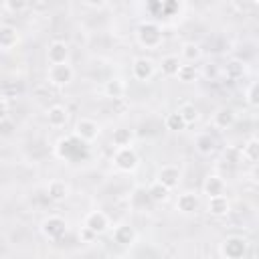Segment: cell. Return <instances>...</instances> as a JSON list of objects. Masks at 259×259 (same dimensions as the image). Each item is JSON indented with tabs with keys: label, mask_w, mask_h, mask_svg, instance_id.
I'll return each mask as SVG.
<instances>
[{
	"label": "cell",
	"mask_w": 259,
	"mask_h": 259,
	"mask_svg": "<svg viewBox=\"0 0 259 259\" xmlns=\"http://www.w3.org/2000/svg\"><path fill=\"white\" fill-rule=\"evenodd\" d=\"M136 40L142 49H160L164 42V32L156 22H142L136 30Z\"/></svg>",
	"instance_id": "obj_1"
},
{
	"label": "cell",
	"mask_w": 259,
	"mask_h": 259,
	"mask_svg": "<svg viewBox=\"0 0 259 259\" xmlns=\"http://www.w3.org/2000/svg\"><path fill=\"white\" fill-rule=\"evenodd\" d=\"M111 162H113L115 170L125 172V174H132V172H136L138 166H140V156H138V152L134 150V146H121V148H115V150H113Z\"/></svg>",
	"instance_id": "obj_2"
},
{
	"label": "cell",
	"mask_w": 259,
	"mask_h": 259,
	"mask_svg": "<svg viewBox=\"0 0 259 259\" xmlns=\"http://www.w3.org/2000/svg\"><path fill=\"white\" fill-rule=\"evenodd\" d=\"M249 251V241L241 235H231L219 245V255L225 259H243Z\"/></svg>",
	"instance_id": "obj_3"
},
{
	"label": "cell",
	"mask_w": 259,
	"mask_h": 259,
	"mask_svg": "<svg viewBox=\"0 0 259 259\" xmlns=\"http://www.w3.org/2000/svg\"><path fill=\"white\" fill-rule=\"evenodd\" d=\"M40 233L47 241L57 243L67 235V221L61 214H49L40 223Z\"/></svg>",
	"instance_id": "obj_4"
},
{
	"label": "cell",
	"mask_w": 259,
	"mask_h": 259,
	"mask_svg": "<svg viewBox=\"0 0 259 259\" xmlns=\"http://www.w3.org/2000/svg\"><path fill=\"white\" fill-rule=\"evenodd\" d=\"M73 77H75V71H73V67H71L69 61L67 63H53L47 69V81H49V85L59 87V89L61 87H67L73 81Z\"/></svg>",
	"instance_id": "obj_5"
},
{
	"label": "cell",
	"mask_w": 259,
	"mask_h": 259,
	"mask_svg": "<svg viewBox=\"0 0 259 259\" xmlns=\"http://www.w3.org/2000/svg\"><path fill=\"white\" fill-rule=\"evenodd\" d=\"M99 134H101V127H99V123H97L95 119H91V117H79V119L75 121L73 136H75L79 142H83V144H93V142L99 138Z\"/></svg>",
	"instance_id": "obj_6"
},
{
	"label": "cell",
	"mask_w": 259,
	"mask_h": 259,
	"mask_svg": "<svg viewBox=\"0 0 259 259\" xmlns=\"http://www.w3.org/2000/svg\"><path fill=\"white\" fill-rule=\"evenodd\" d=\"M156 75V63L150 57H136L132 61V77L140 83H148L152 81V77Z\"/></svg>",
	"instance_id": "obj_7"
},
{
	"label": "cell",
	"mask_w": 259,
	"mask_h": 259,
	"mask_svg": "<svg viewBox=\"0 0 259 259\" xmlns=\"http://www.w3.org/2000/svg\"><path fill=\"white\" fill-rule=\"evenodd\" d=\"M174 206H176V210L180 214H186V217L196 214L200 210V194L194 192V190H184V192L178 194Z\"/></svg>",
	"instance_id": "obj_8"
},
{
	"label": "cell",
	"mask_w": 259,
	"mask_h": 259,
	"mask_svg": "<svg viewBox=\"0 0 259 259\" xmlns=\"http://www.w3.org/2000/svg\"><path fill=\"white\" fill-rule=\"evenodd\" d=\"M83 227L89 229V231L97 237V235H103V233L111 227V223H109V217H107L103 210H89V212L83 217Z\"/></svg>",
	"instance_id": "obj_9"
},
{
	"label": "cell",
	"mask_w": 259,
	"mask_h": 259,
	"mask_svg": "<svg viewBox=\"0 0 259 259\" xmlns=\"http://www.w3.org/2000/svg\"><path fill=\"white\" fill-rule=\"evenodd\" d=\"M237 121V113L233 107H227V105H221L214 109V113L210 115V125L214 130H229L233 123Z\"/></svg>",
	"instance_id": "obj_10"
},
{
	"label": "cell",
	"mask_w": 259,
	"mask_h": 259,
	"mask_svg": "<svg viewBox=\"0 0 259 259\" xmlns=\"http://www.w3.org/2000/svg\"><path fill=\"white\" fill-rule=\"evenodd\" d=\"M136 239H138V233H136V229L130 223L113 225V231H111V241L113 243H117L121 247H130V245L136 243Z\"/></svg>",
	"instance_id": "obj_11"
},
{
	"label": "cell",
	"mask_w": 259,
	"mask_h": 259,
	"mask_svg": "<svg viewBox=\"0 0 259 259\" xmlns=\"http://www.w3.org/2000/svg\"><path fill=\"white\" fill-rule=\"evenodd\" d=\"M69 57H71V47L65 40H53L47 47V61H49V65H53V63H67Z\"/></svg>",
	"instance_id": "obj_12"
},
{
	"label": "cell",
	"mask_w": 259,
	"mask_h": 259,
	"mask_svg": "<svg viewBox=\"0 0 259 259\" xmlns=\"http://www.w3.org/2000/svg\"><path fill=\"white\" fill-rule=\"evenodd\" d=\"M45 119H47L49 127L61 130V127H65L67 121H69V109H67L65 105H61V103H55V105H51V107L47 109Z\"/></svg>",
	"instance_id": "obj_13"
},
{
	"label": "cell",
	"mask_w": 259,
	"mask_h": 259,
	"mask_svg": "<svg viewBox=\"0 0 259 259\" xmlns=\"http://www.w3.org/2000/svg\"><path fill=\"white\" fill-rule=\"evenodd\" d=\"M180 176H182V172H180L178 166H174V164H164V166L158 170L156 180H158L160 184H164L166 188L174 190V188L178 186V182H180Z\"/></svg>",
	"instance_id": "obj_14"
},
{
	"label": "cell",
	"mask_w": 259,
	"mask_h": 259,
	"mask_svg": "<svg viewBox=\"0 0 259 259\" xmlns=\"http://www.w3.org/2000/svg\"><path fill=\"white\" fill-rule=\"evenodd\" d=\"M202 192L206 194V198H208V196H217V194H227V180H225L221 174L212 172V174H208V176L204 178V182H202Z\"/></svg>",
	"instance_id": "obj_15"
},
{
	"label": "cell",
	"mask_w": 259,
	"mask_h": 259,
	"mask_svg": "<svg viewBox=\"0 0 259 259\" xmlns=\"http://www.w3.org/2000/svg\"><path fill=\"white\" fill-rule=\"evenodd\" d=\"M125 93H127V83H125L123 77H111L103 85V95L109 97V99H113V101L115 99H123Z\"/></svg>",
	"instance_id": "obj_16"
},
{
	"label": "cell",
	"mask_w": 259,
	"mask_h": 259,
	"mask_svg": "<svg viewBox=\"0 0 259 259\" xmlns=\"http://www.w3.org/2000/svg\"><path fill=\"white\" fill-rule=\"evenodd\" d=\"M20 42V32L12 24H0V51H12Z\"/></svg>",
	"instance_id": "obj_17"
},
{
	"label": "cell",
	"mask_w": 259,
	"mask_h": 259,
	"mask_svg": "<svg viewBox=\"0 0 259 259\" xmlns=\"http://www.w3.org/2000/svg\"><path fill=\"white\" fill-rule=\"evenodd\" d=\"M231 210V200L227 198V194H217V196H208L206 202V212L210 217H225Z\"/></svg>",
	"instance_id": "obj_18"
},
{
	"label": "cell",
	"mask_w": 259,
	"mask_h": 259,
	"mask_svg": "<svg viewBox=\"0 0 259 259\" xmlns=\"http://www.w3.org/2000/svg\"><path fill=\"white\" fill-rule=\"evenodd\" d=\"M217 148V140L212 138L210 132H198L194 136V150L200 154V156H210Z\"/></svg>",
	"instance_id": "obj_19"
},
{
	"label": "cell",
	"mask_w": 259,
	"mask_h": 259,
	"mask_svg": "<svg viewBox=\"0 0 259 259\" xmlns=\"http://www.w3.org/2000/svg\"><path fill=\"white\" fill-rule=\"evenodd\" d=\"M69 192H71V186H69L65 180H61V178H53V180H49V184H47V194H49V198L55 200V202L65 200V198L69 196Z\"/></svg>",
	"instance_id": "obj_20"
},
{
	"label": "cell",
	"mask_w": 259,
	"mask_h": 259,
	"mask_svg": "<svg viewBox=\"0 0 259 259\" xmlns=\"http://www.w3.org/2000/svg\"><path fill=\"white\" fill-rule=\"evenodd\" d=\"M202 57V49L194 40H186L180 45V61L182 63H196Z\"/></svg>",
	"instance_id": "obj_21"
},
{
	"label": "cell",
	"mask_w": 259,
	"mask_h": 259,
	"mask_svg": "<svg viewBox=\"0 0 259 259\" xmlns=\"http://www.w3.org/2000/svg\"><path fill=\"white\" fill-rule=\"evenodd\" d=\"M239 154H241V158H243L245 162L257 164V160H259V140H257V136H251V138L243 144V148L239 150Z\"/></svg>",
	"instance_id": "obj_22"
},
{
	"label": "cell",
	"mask_w": 259,
	"mask_h": 259,
	"mask_svg": "<svg viewBox=\"0 0 259 259\" xmlns=\"http://www.w3.org/2000/svg\"><path fill=\"white\" fill-rule=\"evenodd\" d=\"M180 57L178 55H164L160 61V73L164 77H176V71L180 67Z\"/></svg>",
	"instance_id": "obj_23"
},
{
	"label": "cell",
	"mask_w": 259,
	"mask_h": 259,
	"mask_svg": "<svg viewBox=\"0 0 259 259\" xmlns=\"http://www.w3.org/2000/svg\"><path fill=\"white\" fill-rule=\"evenodd\" d=\"M132 142H134V132L130 127H115L111 132V144H113V148L132 146Z\"/></svg>",
	"instance_id": "obj_24"
},
{
	"label": "cell",
	"mask_w": 259,
	"mask_h": 259,
	"mask_svg": "<svg viewBox=\"0 0 259 259\" xmlns=\"http://www.w3.org/2000/svg\"><path fill=\"white\" fill-rule=\"evenodd\" d=\"M148 196L152 202H166L170 198V188H166L164 184H160L158 180H154L148 186Z\"/></svg>",
	"instance_id": "obj_25"
},
{
	"label": "cell",
	"mask_w": 259,
	"mask_h": 259,
	"mask_svg": "<svg viewBox=\"0 0 259 259\" xmlns=\"http://www.w3.org/2000/svg\"><path fill=\"white\" fill-rule=\"evenodd\" d=\"M196 77H198V69H196L194 63H180V67L176 71V79L178 81L192 83V81H196Z\"/></svg>",
	"instance_id": "obj_26"
},
{
	"label": "cell",
	"mask_w": 259,
	"mask_h": 259,
	"mask_svg": "<svg viewBox=\"0 0 259 259\" xmlns=\"http://www.w3.org/2000/svg\"><path fill=\"white\" fill-rule=\"evenodd\" d=\"M176 111L182 115V119H184L186 125H192L194 121H198V109H196V105L190 103V101H184Z\"/></svg>",
	"instance_id": "obj_27"
},
{
	"label": "cell",
	"mask_w": 259,
	"mask_h": 259,
	"mask_svg": "<svg viewBox=\"0 0 259 259\" xmlns=\"http://www.w3.org/2000/svg\"><path fill=\"white\" fill-rule=\"evenodd\" d=\"M164 125H166L168 132H182L186 127V123H184V119H182V115L178 111H170L164 117Z\"/></svg>",
	"instance_id": "obj_28"
},
{
	"label": "cell",
	"mask_w": 259,
	"mask_h": 259,
	"mask_svg": "<svg viewBox=\"0 0 259 259\" xmlns=\"http://www.w3.org/2000/svg\"><path fill=\"white\" fill-rule=\"evenodd\" d=\"M257 89H259V85H257V81H251L247 87H245V103L249 105V107H257V103H259V99H257Z\"/></svg>",
	"instance_id": "obj_29"
},
{
	"label": "cell",
	"mask_w": 259,
	"mask_h": 259,
	"mask_svg": "<svg viewBox=\"0 0 259 259\" xmlns=\"http://www.w3.org/2000/svg\"><path fill=\"white\" fill-rule=\"evenodd\" d=\"M148 202H152L150 196H148V190H144V188H136L134 194H132V206H134V208H144Z\"/></svg>",
	"instance_id": "obj_30"
},
{
	"label": "cell",
	"mask_w": 259,
	"mask_h": 259,
	"mask_svg": "<svg viewBox=\"0 0 259 259\" xmlns=\"http://www.w3.org/2000/svg\"><path fill=\"white\" fill-rule=\"evenodd\" d=\"M243 71H245V67H243L241 61H231V63H227V67H225V73H227V77H231V79L243 77Z\"/></svg>",
	"instance_id": "obj_31"
},
{
	"label": "cell",
	"mask_w": 259,
	"mask_h": 259,
	"mask_svg": "<svg viewBox=\"0 0 259 259\" xmlns=\"http://www.w3.org/2000/svg\"><path fill=\"white\" fill-rule=\"evenodd\" d=\"M4 6L10 12H22V10H26L28 0H4Z\"/></svg>",
	"instance_id": "obj_32"
},
{
	"label": "cell",
	"mask_w": 259,
	"mask_h": 259,
	"mask_svg": "<svg viewBox=\"0 0 259 259\" xmlns=\"http://www.w3.org/2000/svg\"><path fill=\"white\" fill-rule=\"evenodd\" d=\"M233 4L239 12H251V10H255L257 0H233Z\"/></svg>",
	"instance_id": "obj_33"
},
{
	"label": "cell",
	"mask_w": 259,
	"mask_h": 259,
	"mask_svg": "<svg viewBox=\"0 0 259 259\" xmlns=\"http://www.w3.org/2000/svg\"><path fill=\"white\" fill-rule=\"evenodd\" d=\"M8 113H10V105H8V101L4 97H0V123L8 117Z\"/></svg>",
	"instance_id": "obj_34"
},
{
	"label": "cell",
	"mask_w": 259,
	"mask_h": 259,
	"mask_svg": "<svg viewBox=\"0 0 259 259\" xmlns=\"http://www.w3.org/2000/svg\"><path fill=\"white\" fill-rule=\"evenodd\" d=\"M87 6H91V8H101V6H105L107 4V0H83Z\"/></svg>",
	"instance_id": "obj_35"
},
{
	"label": "cell",
	"mask_w": 259,
	"mask_h": 259,
	"mask_svg": "<svg viewBox=\"0 0 259 259\" xmlns=\"http://www.w3.org/2000/svg\"><path fill=\"white\" fill-rule=\"evenodd\" d=\"M2 2H4V0H2Z\"/></svg>",
	"instance_id": "obj_36"
}]
</instances>
